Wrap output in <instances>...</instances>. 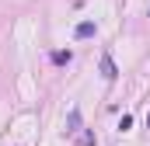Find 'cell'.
Returning a JSON list of instances; mask_svg holds the SVG:
<instances>
[{
	"label": "cell",
	"instance_id": "6da1fadb",
	"mask_svg": "<svg viewBox=\"0 0 150 146\" xmlns=\"http://www.w3.org/2000/svg\"><path fill=\"white\" fill-rule=\"evenodd\" d=\"M101 77H105V80H115V77H119V70H115V59L108 56V52L101 56Z\"/></svg>",
	"mask_w": 150,
	"mask_h": 146
},
{
	"label": "cell",
	"instance_id": "7a4b0ae2",
	"mask_svg": "<svg viewBox=\"0 0 150 146\" xmlns=\"http://www.w3.org/2000/svg\"><path fill=\"white\" fill-rule=\"evenodd\" d=\"M74 35H77V38H94V35H98V25H94V21H80Z\"/></svg>",
	"mask_w": 150,
	"mask_h": 146
},
{
	"label": "cell",
	"instance_id": "3957f363",
	"mask_svg": "<svg viewBox=\"0 0 150 146\" xmlns=\"http://www.w3.org/2000/svg\"><path fill=\"white\" fill-rule=\"evenodd\" d=\"M70 59H74V52H70V49H56V52H52V63H56V66H67Z\"/></svg>",
	"mask_w": 150,
	"mask_h": 146
},
{
	"label": "cell",
	"instance_id": "277c9868",
	"mask_svg": "<svg viewBox=\"0 0 150 146\" xmlns=\"http://www.w3.org/2000/svg\"><path fill=\"white\" fill-rule=\"evenodd\" d=\"M77 129H80V111H70V129H67V132H77Z\"/></svg>",
	"mask_w": 150,
	"mask_h": 146
},
{
	"label": "cell",
	"instance_id": "5b68a950",
	"mask_svg": "<svg viewBox=\"0 0 150 146\" xmlns=\"http://www.w3.org/2000/svg\"><path fill=\"white\" fill-rule=\"evenodd\" d=\"M98 143V139H94V132H84V136H80V146H94Z\"/></svg>",
	"mask_w": 150,
	"mask_h": 146
},
{
	"label": "cell",
	"instance_id": "8992f818",
	"mask_svg": "<svg viewBox=\"0 0 150 146\" xmlns=\"http://www.w3.org/2000/svg\"><path fill=\"white\" fill-rule=\"evenodd\" d=\"M129 125H133V115H122V118H119V129H122V132H126V129H129Z\"/></svg>",
	"mask_w": 150,
	"mask_h": 146
},
{
	"label": "cell",
	"instance_id": "52a82bcc",
	"mask_svg": "<svg viewBox=\"0 0 150 146\" xmlns=\"http://www.w3.org/2000/svg\"><path fill=\"white\" fill-rule=\"evenodd\" d=\"M147 129H150V115H147Z\"/></svg>",
	"mask_w": 150,
	"mask_h": 146
}]
</instances>
